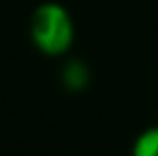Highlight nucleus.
<instances>
[{
  "instance_id": "1",
  "label": "nucleus",
  "mask_w": 158,
  "mask_h": 156,
  "mask_svg": "<svg viewBox=\"0 0 158 156\" xmlns=\"http://www.w3.org/2000/svg\"><path fill=\"white\" fill-rule=\"evenodd\" d=\"M31 42L48 57L64 55L74 42V22L66 7L57 2L40 4L30 24Z\"/></svg>"
},
{
  "instance_id": "2",
  "label": "nucleus",
  "mask_w": 158,
  "mask_h": 156,
  "mask_svg": "<svg viewBox=\"0 0 158 156\" xmlns=\"http://www.w3.org/2000/svg\"><path fill=\"white\" fill-rule=\"evenodd\" d=\"M63 84L66 90L70 92H81L88 86L90 83V72H88V66L83 63V61H68L63 68Z\"/></svg>"
},
{
  "instance_id": "3",
  "label": "nucleus",
  "mask_w": 158,
  "mask_h": 156,
  "mask_svg": "<svg viewBox=\"0 0 158 156\" xmlns=\"http://www.w3.org/2000/svg\"><path fill=\"white\" fill-rule=\"evenodd\" d=\"M132 156H158V125L145 129L132 145Z\"/></svg>"
}]
</instances>
